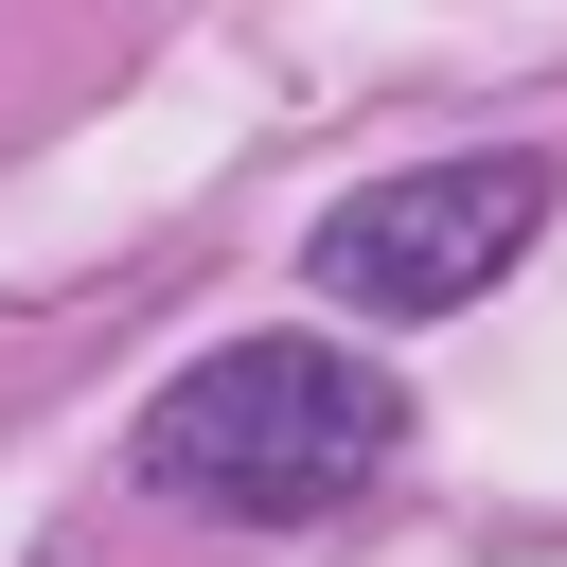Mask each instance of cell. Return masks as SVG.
Wrapping results in <instances>:
<instances>
[{
	"instance_id": "1",
	"label": "cell",
	"mask_w": 567,
	"mask_h": 567,
	"mask_svg": "<svg viewBox=\"0 0 567 567\" xmlns=\"http://www.w3.org/2000/svg\"><path fill=\"white\" fill-rule=\"evenodd\" d=\"M390 443H408V408H390V372L337 354V337H230V354H195V372L142 408V478L195 496V514H248V532L337 514Z\"/></svg>"
},
{
	"instance_id": "2",
	"label": "cell",
	"mask_w": 567,
	"mask_h": 567,
	"mask_svg": "<svg viewBox=\"0 0 567 567\" xmlns=\"http://www.w3.org/2000/svg\"><path fill=\"white\" fill-rule=\"evenodd\" d=\"M549 230V159H425V177H372L354 213H319V301H354V319H443V301H478L514 248Z\"/></svg>"
}]
</instances>
